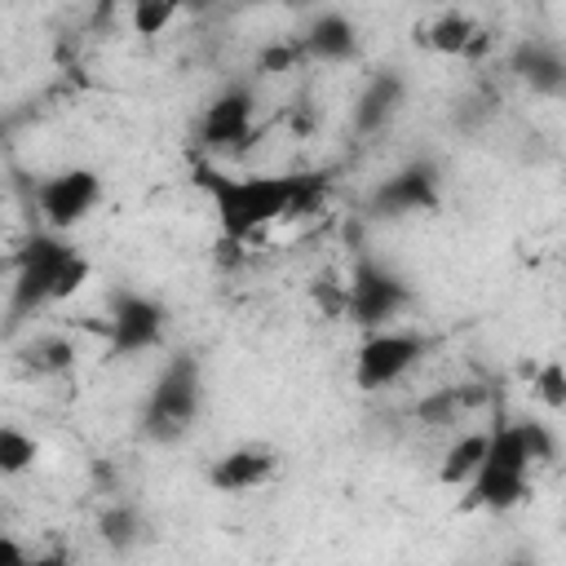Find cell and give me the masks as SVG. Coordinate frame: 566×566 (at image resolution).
Here are the masks:
<instances>
[{
	"instance_id": "7402d4cb",
	"label": "cell",
	"mask_w": 566,
	"mask_h": 566,
	"mask_svg": "<svg viewBox=\"0 0 566 566\" xmlns=\"http://www.w3.org/2000/svg\"><path fill=\"white\" fill-rule=\"evenodd\" d=\"M22 562H27V548L0 531V566H22Z\"/></svg>"
},
{
	"instance_id": "ffe728a7",
	"label": "cell",
	"mask_w": 566,
	"mask_h": 566,
	"mask_svg": "<svg viewBox=\"0 0 566 566\" xmlns=\"http://www.w3.org/2000/svg\"><path fill=\"white\" fill-rule=\"evenodd\" d=\"M517 424H522V442H526L531 469H539V464H553V455H557V442H553V433H548L539 420H517Z\"/></svg>"
},
{
	"instance_id": "8992f818",
	"label": "cell",
	"mask_w": 566,
	"mask_h": 566,
	"mask_svg": "<svg viewBox=\"0 0 566 566\" xmlns=\"http://www.w3.org/2000/svg\"><path fill=\"white\" fill-rule=\"evenodd\" d=\"M97 199H102V177L93 168H62V172H53L35 190L40 217H44V226L53 234H66L80 221H88V212L97 208Z\"/></svg>"
},
{
	"instance_id": "52a82bcc",
	"label": "cell",
	"mask_w": 566,
	"mask_h": 566,
	"mask_svg": "<svg viewBox=\"0 0 566 566\" xmlns=\"http://www.w3.org/2000/svg\"><path fill=\"white\" fill-rule=\"evenodd\" d=\"M407 305V287L376 261H358L345 283V314L363 327H385Z\"/></svg>"
},
{
	"instance_id": "277c9868",
	"label": "cell",
	"mask_w": 566,
	"mask_h": 566,
	"mask_svg": "<svg viewBox=\"0 0 566 566\" xmlns=\"http://www.w3.org/2000/svg\"><path fill=\"white\" fill-rule=\"evenodd\" d=\"M429 340L420 332H407V327H371L367 340L358 345L354 354V380L363 389H389L398 385L420 358H424Z\"/></svg>"
},
{
	"instance_id": "6da1fadb",
	"label": "cell",
	"mask_w": 566,
	"mask_h": 566,
	"mask_svg": "<svg viewBox=\"0 0 566 566\" xmlns=\"http://www.w3.org/2000/svg\"><path fill=\"white\" fill-rule=\"evenodd\" d=\"M217 226L230 243H248L261 230H270L283 217H301L314 199H318V181L314 177H287V172H217L203 168L199 172Z\"/></svg>"
},
{
	"instance_id": "d6986e66",
	"label": "cell",
	"mask_w": 566,
	"mask_h": 566,
	"mask_svg": "<svg viewBox=\"0 0 566 566\" xmlns=\"http://www.w3.org/2000/svg\"><path fill=\"white\" fill-rule=\"evenodd\" d=\"M535 394H539V402H544L548 411H562V407H566V371H562L557 358H548V363L535 371Z\"/></svg>"
},
{
	"instance_id": "2e32d148",
	"label": "cell",
	"mask_w": 566,
	"mask_h": 566,
	"mask_svg": "<svg viewBox=\"0 0 566 566\" xmlns=\"http://www.w3.org/2000/svg\"><path fill=\"white\" fill-rule=\"evenodd\" d=\"M71 358H75V349H71V340H62V336H40V340H31V345L22 349V367H27L31 376H57V371L71 367Z\"/></svg>"
},
{
	"instance_id": "30bf717a",
	"label": "cell",
	"mask_w": 566,
	"mask_h": 566,
	"mask_svg": "<svg viewBox=\"0 0 566 566\" xmlns=\"http://www.w3.org/2000/svg\"><path fill=\"white\" fill-rule=\"evenodd\" d=\"M274 469H279V455L270 447L243 442V447H230L226 455H217L208 478H212L217 491H256L274 478Z\"/></svg>"
},
{
	"instance_id": "7a4b0ae2",
	"label": "cell",
	"mask_w": 566,
	"mask_h": 566,
	"mask_svg": "<svg viewBox=\"0 0 566 566\" xmlns=\"http://www.w3.org/2000/svg\"><path fill=\"white\" fill-rule=\"evenodd\" d=\"M88 274H93L88 256H80L53 230L49 234H35L18 252V270H13V283H9V314L13 318H27V314H35L44 305L71 301L88 283Z\"/></svg>"
},
{
	"instance_id": "603a6c76",
	"label": "cell",
	"mask_w": 566,
	"mask_h": 566,
	"mask_svg": "<svg viewBox=\"0 0 566 566\" xmlns=\"http://www.w3.org/2000/svg\"><path fill=\"white\" fill-rule=\"evenodd\" d=\"M186 9H199V4H212V0H181Z\"/></svg>"
},
{
	"instance_id": "9a60e30c",
	"label": "cell",
	"mask_w": 566,
	"mask_h": 566,
	"mask_svg": "<svg viewBox=\"0 0 566 566\" xmlns=\"http://www.w3.org/2000/svg\"><path fill=\"white\" fill-rule=\"evenodd\" d=\"M433 177L411 168V172H398L385 190H380V203L394 208V212H416V208H433Z\"/></svg>"
},
{
	"instance_id": "9c48e42d",
	"label": "cell",
	"mask_w": 566,
	"mask_h": 566,
	"mask_svg": "<svg viewBox=\"0 0 566 566\" xmlns=\"http://www.w3.org/2000/svg\"><path fill=\"white\" fill-rule=\"evenodd\" d=\"M252 115H256V102L248 88H226L199 119V142L208 150H234L239 142H248L252 133Z\"/></svg>"
},
{
	"instance_id": "4fadbf2b",
	"label": "cell",
	"mask_w": 566,
	"mask_h": 566,
	"mask_svg": "<svg viewBox=\"0 0 566 566\" xmlns=\"http://www.w3.org/2000/svg\"><path fill=\"white\" fill-rule=\"evenodd\" d=\"M482 451H486V433H460V438L442 451L438 482H442V486H469V478H473L478 464H482Z\"/></svg>"
},
{
	"instance_id": "cb8c5ba5",
	"label": "cell",
	"mask_w": 566,
	"mask_h": 566,
	"mask_svg": "<svg viewBox=\"0 0 566 566\" xmlns=\"http://www.w3.org/2000/svg\"><path fill=\"white\" fill-rule=\"evenodd\" d=\"M287 4H314V0H287Z\"/></svg>"
},
{
	"instance_id": "5b68a950",
	"label": "cell",
	"mask_w": 566,
	"mask_h": 566,
	"mask_svg": "<svg viewBox=\"0 0 566 566\" xmlns=\"http://www.w3.org/2000/svg\"><path fill=\"white\" fill-rule=\"evenodd\" d=\"M199 411V367L190 358H177L164 367V376L155 380L150 389V402H146V433L155 442H172L190 429Z\"/></svg>"
},
{
	"instance_id": "ac0fdd59",
	"label": "cell",
	"mask_w": 566,
	"mask_h": 566,
	"mask_svg": "<svg viewBox=\"0 0 566 566\" xmlns=\"http://www.w3.org/2000/svg\"><path fill=\"white\" fill-rule=\"evenodd\" d=\"M128 4V22H133V31L137 35H164L168 31V22L186 9L181 0H124Z\"/></svg>"
},
{
	"instance_id": "ba28073f",
	"label": "cell",
	"mask_w": 566,
	"mask_h": 566,
	"mask_svg": "<svg viewBox=\"0 0 566 566\" xmlns=\"http://www.w3.org/2000/svg\"><path fill=\"white\" fill-rule=\"evenodd\" d=\"M106 332H111L115 354H142V349L159 345V336H164V305L142 296V292H128L111 305Z\"/></svg>"
},
{
	"instance_id": "44dd1931",
	"label": "cell",
	"mask_w": 566,
	"mask_h": 566,
	"mask_svg": "<svg viewBox=\"0 0 566 566\" xmlns=\"http://www.w3.org/2000/svg\"><path fill=\"white\" fill-rule=\"evenodd\" d=\"M102 535H106L115 548H128L133 535H137V513H133V509H111V513H102Z\"/></svg>"
},
{
	"instance_id": "8fae6325",
	"label": "cell",
	"mask_w": 566,
	"mask_h": 566,
	"mask_svg": "<svg viewBox=\"0 0 566 566\" xmlns=\"http://www.w3.org/2000/svg\"><path fill=\"white\" fill-rule=\"evenodd\" d=\"M420 44L433 49V53H442V57H460V53H473L482 44V31H478V22L469 13L447 9L429 27H420Z\"/></svg>"
},
{
	"instance_id": "e0dca14e",
	"label": "cell",
	"mask_w": 566,
	"mask_h": 566,
	"mask_svg": "<svg viewBox=\"0 0 566 566\" xmlns=\"http://www.w3.org/2000/svg\"><path fill=\"white\" fill-rule=\"evenodd\" d=\"M40 460V442L18 424H0V478H18Z\"/></svg>"
},
{
	"instance_id": "7c38bea8",
	"label": "cell",
	"mask_w": 566,
	"mask_h": 566,
	"mask_svg": "<svg viewBox=\"0 0 566 566\" xmlns=\"http://www.w3.org/2000/svg\"><path fill=\"white\" fill-rule=\"evenodd\" d=\"M354 44H358V35H354V22L345 13H318L301 40L305 57H318V62H340L354 53Z\"/></svg>"
},
{
	"instance_id": "5bb4252c",
	"label": "cell",
	"mask_w": 566,
	"mask_h": 566,
	"mask_svg": "<svg viewBox=\"0 0 566 566\" xmlns=\"http://www.w3.org/2000/svg\"><path fill=\"white\" fill-rule=\"evenodd\" d=\"M398 102H402V84H398L394 75H380V80H371V88L358 97L354 124H358L363 133H371V128H380V124L398 111Z\"/></svg>"
},
{
	"instance_id": "3957f363",
	"label": "cell",
	"mask_w": 566,
	"mask_h": 566,
	"mask_svg": "<svg viewBox=\"0 0 566 566\" xmlns=\"http://www.w3.org/2000/svg\"><path fill=\"white\" fill-rule=\"evenodd\" d=\"M531 486V455H526V442H522V424H500L486 433V451H482V464L478 473L469 478V509H491V513H504L513 504H522Z\"/></svg>"
}]
</instances>
